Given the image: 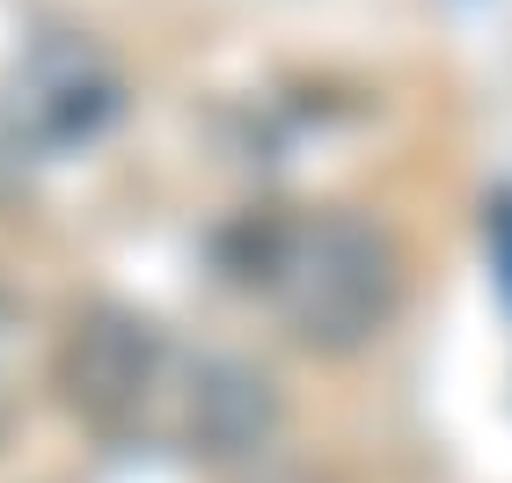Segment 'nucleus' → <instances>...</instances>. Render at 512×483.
<instances>
[{"instance_id":"423d86ee","label":"nucleus","mask_w":512,"mask_h":483,"mask_svg":"<svg viewBox=\"0 0 512 483\" xmlns=\"http://www.w3.org/2000/svg\"><path fill=\"white\" fill-rule=\"evenodd\" d=\"M249 483H315V476H293V469H264V476H249Z\"/></svg>"},{"instance_id":"f03ea898","label":"nucleus","mask_w":512,"mask_h":483,"mask_svg":"<svg viewBox=\"0 0 512 483\" xmlns=\"http://www.w3.org/2000/svg\"><path fill=\"white\" fill-rule=\"evenodd\" d=\"M176 359H183V344L169 330H154L147 315L96 308L59 344V388L110 440H154L161 396H169V381H176Z\"/></svg>"},{"instance_id":"f257e3e1","label":"nucleus","mask_w":512,"mask_h":483,"mask_svg":"<svg viewBox=\"0 0 512 483\" xmlns=\"http://www.w3.org/2000/svg\"><path fill=\"white\" fill-rule=\"evenodd\" d=\"M249 286L315 352L374 344L395 301H403V271H395L388 235L352 213H300V220L264 227L249 257Z\"/></svg>"},{"instance_id":"7ed1b4c3","label":"nucleus","mask_w":512,"mask_h":483,"mask_svg":"<svg viewBox=\"0 0 512 483\" xmlns=\"http://www.w3.org/2000/svg\"><path fill=\"white\" fill-rule=\"evenodd\" d=\"M271 432H278V388L227 352H191L183 344L154 440H169L183 454H213V462H242Z\"/></svg>"},{"instance_id":"39448f33","label":"nucleus","mask_w":512,"mask_h":483,"mask_svg":"<svg viewBox=\"0 0 512 483\" xmlns=\"http://www.w3.org/2000/svg\"><path fill=\"white\" fill-rule=\"evenodd\" d=\"M30 374H37V322H30V308H22V301L0 293V432L22 418Z\"/></svg>"},{"instance_id":"20e7f679","label":"nucleus","mask_w":512,"mask_h":483,"mask_svg":"<svg viewBox=\"0 0 512 483\" xmlns=\"http://www.w3.org/2000/svg\"><path fill=\"white\" fill-rule=\"evenodd\" d=\"M110 110H118V74H110V59L81 37L30 52V66H22L15 88H8V132L22 147H44V154L96 140L110 125Z\"/></svg>"}]
</instances>
